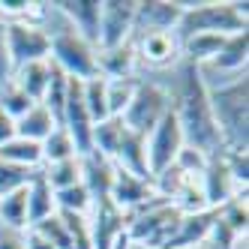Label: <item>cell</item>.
Masks as SVG:
<instances>
[{"mask_svg":"<svg viewBox=\"0 0 249 249\" xmlns=\"http://www.w3.org/2000/svg\"><path fill=\"white\" fill-rule=\"evenodd\" d=\"M183 213L162 195H156L150 204L135 210L126 222V243L132 249H168L177 234Z\"/></svg>","mask_w":249,"mask_h":249,"instance_id":"obj_5","label":"cell"},{"mask_svg":"<svg viewBox=\"0 0 249 249\" xmlns=\"http://www.w3.org/2000/svg\"><path fill=\"white\" fill-rule=\"evenodd\" d=\"M24 189L27 186H21V189H15V192L0 198V225L27 231V192Z\"/></svg>","mask_w":249,"mask_h":249,"instance_id":"obj_25","label":"cell"},{"mask_svg":"<svg viewBox=\"0 0 249 249\" xmlns=\"http://www.w3.org/2000/svg\"><path fill=\"white\" fill-rule=\"evenodd\" d=\"M132 21H135V0H102L96 51L117 48L123 42H129L132 39Z\"/></svg>","mask_w":249,"mask_h":249,"instance_id":"obj_11","label":"cell"},{"mask_svg":"<svg viewBox=\"0 0 249 249\" xmlns=\"http://www.w3.org/2000/svg\"><path fill=\"white\" fill-rule=\"evenodd\" d=\"M111 180H114V165L105 156H99L96 150L81 156V183H84L87 192H90V201L108 198Z\"/></svg>","mask_w":249,"mask_h":249,"instance_id":"obj_18","label":"cell"},{"mask_svg":"<svg viewBox=\"0 0 249 249\" xmlns=\"http://www.w3.org/2000/svg\"><path fill=\"white\" fill-rule=\"evenodd\" d=\"M9 138H15V120L0 108V144H6Z\"/></svg>","mask_w":249,"mask_h":249,"instance_id":"obj_35","label":"cell"},{"mask_svg":"<svg viewBox=\"0 0 249 249\" xmlns=\"http://www.w3.org/2000/svg\"><path fill=\"white\" fill-rule=\"evenodd\" d=\"M216 219H219V207H207V210H198V213H183L180 225H177V234L168 243V249L195 246V243L210 240L213 228H216Z\"/></svg>","mask_w":249,"mask_h":249,"instance_id":"obj_17","label":"cell"},{"mask_svg":"<svg viewBox=\"0 0 249 249\" xmlns=\"http://www.w3.org/2000/svg\"><path fill=\"white\" fill-rule=\"evenodd\" d=\"M168 111H171V102H168V93H165L162 81L138 78L132 102L126 105V111L120 114V120L126 123V129H132L135 135L147 138L156 129V123L162 120Z\"/></svg>","mask_w":249,"mask_h":249,"instance_id":"obj_6","label":"cell"},{"mask_svg":"<svg viewBox=\"0 0 249 249\" xmlns=\"http://www.w3.org/2000/svg\"><path fill=\"white\" fill-rule=\"evenodd\" d=\"M24 246H27V249H54V246H51V240H48V237H42L36 228H27Z\"/></svg>","mask_w":249,"mask_h":249,"instance_id":"obj_34","label":"cell"},{"mask_svg":"<svg viewBox=\"0 0 249 249\" xmlns=\"http://www.w3.org/2000/svg\"><path fill=\"white\" fill-rule=\"evenodd\" d=\"M180 249H225V246H219L216 240H204V243H195V246H180Z\"/></svg>","mask_w":249,"mask_h":249,"instance_id":"obj_36","label":"cell"},{"mask_svg":"<svg viewBox=\"0 0 249 249\" xmlns=\"http://www.w3.org/2000/svg\"><path fill=\"white\" fill-rule=\"evenodd\" d=\"M51 6L63 15L66 24L72 27L75 33H81L90 45H96V39H99V6H102V0H54Z\"/></svg>","mask_w":249,"mask_h":249,"instance_id":"obj_16","label":"cell"},{"mask_svg":"<svg viewBox=\"0 0 249 249\" xmlns=\"http://www.w3.org/2000/svg\"><path fill=\"white\" fill-rule=\"evenodd\" d=\"M246 63H249V30L228 33L219 45V51H216V57L207 66H201V78L207 87L231 81V78L246 72Z\"/></svg>","mask_w":249,"mask_h":249,"instance_id":"obj_8","label":"cell"},{"mask_svg":"<svg viewBox=\"0 0 249 249\" xmlns=\"http://www.w3.org/2000/svg\"><path fill=\"white\" fill-rule=\"evenodd\" d=\"M0 159L9 162V165L24 168V171H39L42 168V144L15 135V138L6 141V144H0Z\"/></svg>","mask_w":249,"mask_h":249,"instance_id":"obj_23","label":"cell"},{"mask_svg":"<svg viewBox=\"0 0 249 249\" xmlns=\"http://www.w3.org/2000/svg\"><path fill=\"white\" fill-rule=\"evenodd\" d=\"M201 183H204V195H207V204L210 207H222L225 201H231L234 195L246 192L243 186L234 183V177H231L225 159H222V150L207 156L204 162V171H201Z\"/></svg>","mask_w":249,"mask_h":249,"instance_id":"obj_15","label":"cell"},{"mask_svg":"<svg viewBox=\"0 0 249 249\" xmlns=\"http://www.w3.org/2000/svg\"><path fill=\"white\" fill-rule=\"evenodd\" d=\"M96 66H99V75L108 78V81H114V78H138V63H135L132 42L96 51Z\"/></svg>","mask_w":249,"mask_h":249,"instance_id":"obj_20","label":"cell"},{"mask_svg":"<svg viewBox=\"0 0 249 249\" xmlns=\"http://www.w3.org/2000/svg\"><path fill=\"white\" fill-rule=\"evenodd\" d=\"M42 27L48 33V63H54L66 78L87 81L99 75L96 66V45H90L81 33L66 24V18L51 6H42Z\"/></svg>","mask_w":249,"mask_h":249,"instance_id":"obj_3","label":"cell"},{"mask_svg":"<svg viewBox=\"0 0 249 249\" xmlns=\"http://www.w3.org/2000/svg\"><path fill=\"white\" fill-rule=\"evenodd\" d=\"M3 39H6L9 60H12V72L18 66L48 60V33L42 27V15L39 18H27V21H6Z\"/></svg>","mask_w":249,"mask_h":249,"instance_id":"obj_7","label":"cell"},{"mask_svg":"<svg viewBox=\"0 0 249 249\" xmlns=\"http://www.w3.org/2000/svg\"><path fill=\"white\" fill-rule=\"evenodd\" d=\"M66 90H69V78L60 72V69L51 63V78H48V87H45V96H42V105L54 114V120L60 123V114H63V105H66Z\"/></svg>","mask_w":249,"mask_h":249,"instance_id":"obj_27","label":"cell"},{"mask_svg":"<svg viewBox=\"0 0 249 249\" xmlns=\"http://www.w3.org/2000/svg\"><path fill=\"white\" fill-rule=\"evenodd\" d=\"M72 156H78V153H75V144H72V138H69V132L63 126H54L51 135L42 141V165L45 162H60V159H72Z\"/></svg>","mask_w":249,"mask_h":249,"instance_id":"obj_28","label":"cell"},{"mask_svg":"<svg viewBox=\"0 0 249 249\" xmlns=\"http://www.w3.org/2000/svg\"><path fill=\"white\" fill-rule=\"evenodd\" d=\"M27 228L39 225L45 219H51L57 213V201H54V189L45 183L42 171H33V177L27 180Z\"/></svg>","mask_w":249,"mask_h":249,"instance_id":"obj_19","label":"cell"},{"mask_svg":"<svg viewBox=\"0 0 249 249\" xmlns=\"http://www.w3.org/2000/svg\"><path fill=\"white\" fill-rule=\"evenodd\" d=\"M213 126L219 132L222 150L249 153V78L246 72L207 87Z\"/></svg>","mask_w":249,"mask_h":249,"instance_id":"obj_2","label":"cell"},{"mask_svg":"<svg viewBox=\"0 0 249 249\" xmlns=\"http://www.w3.org/2000/svg\"><path fill=\"white\" fill-rule=\"evenodd\" d=\"M180 12L177 0H135L132 33H174Z\"/></svg>","mask_w":249,"mask_h":249,"instance_id":"obj_14","label":"cell"},{"mask_svg":"<svg viewBox=\"0 0 249 249\" xmlns=\"http://www.w3.org/2000/svg\"><path fill=\"white\" fill-rule=\"evenodd\" d=\"M54 201H57V210H63V213H78V216H87L90 207H93L90 192L84 189V183H75V186H69V189L54 192Z\"/></svg>","mask_w":249,"mask_h":249,"instance_id":"obj_29","label":"cell"},{"mask_svg":"<svg viewBox=\"0 0 249 249\" xmlns=\"http://www.w3.org/2000/svg\"><path fill=\"white\" fill-rule=\"evenodd\" d=\"M135 84H138V78H114V81L105 78V102H108V117H120L123 111H126V105L132 102V93H135Z\"/></svg>","mask_w":249,"mask_h":249,"instance_id":"obj_26","label":"cell"},{"mask_svg":"<svg viewBox=\"0 0 249 249\" xmlns=\"http://www.w3.org/2000/svg\"><path fill=\"white\" fill-rule=\"evenodd\" d=\"M123 249H132V246H129V243H126V246H123Z\"/></svg>","mask_w":249,"mask_h":249,"instance_id":"obj_37","label":"cell"},{"mask_svg":"<svg viewBox=\"0 0 249 249\" xmlns=\"http://www.w3.org/2000/svg\"><path fill=\"white\" fill-rule=\"evenodd\" d=\"M30 105H33V102H30V99H27V96H24V93H21L12 81L0 84V108H3L12 120H18V117L30 108Z\"/></svg>","mask_w":249,"mask_h":249,"instance_id":"obj_30","label":"cell"},{"mask_svg":"<svg viewBox=\"0 0 249 249\" xmlns=\"http://www.w3.org/2000/svg\"><path fill=\"white\" fill-rule=\"evenodd\" d=\"M30 177H33V171H24V168L9 165V162L0 159V198L9 195V192H15V189H21V186H27Z\"/></svg>","mask_w":249,"mask_h":249,"instance_id":"obj_31","label":"cell"},{"mask_svg":"<svg viewBox=\"0 0 249 249\" xmlns=\"http://www.w3.org/2000/svg\"><path fill=\"white\" fill-rule=\"evenodd\" d=\"M12 78V60L6 51V39H3V24H0V84H6Z\"/></svg>","mask_w":249,"mask_h":249,"instance_id":"obj_33","label":"cell"},{"mask_svg":"<svg viewBox=\"0 0 249 249\" xmlns=\"http://www.w3.org/2000/svg\"><path fill=\"white\" fill-rule=\"evenodd\" d=\"M180 3V21H177L174 36L186 39L195 33H240L249 27V15H246V3L240 0H198V3H186V0H177Z\"/></svg>","mask_w":249,"mask_h":249,"instance_id":"obj_4","label":"cell"},{"mask_svg":"<svg viewBox=\"0 0 249 249\" xmlns=\"http://www.w3.org/2000/svg\"><path fill=\"white\" fill-rule=\"evenodd\" d=\"M39 171H42V177H45V183L54 189V192L69 189V186L81 183V156L60 159V162H45Z\"/></svg>","mask_w":249,"mask_h":249,"instance_id":"obj_24","label":"cell"},{"mask_svg":"<svg viewBox=\"0 0 249 249\" xmlns=\"http://www.w3.org/2000/svg\"><path fill=\"white\" fill-rule=\"evenodd\" d=\"M186 147L183 141V132H180V123L177 117L168 111L162 120L156 123V129L147 135V168H150V177L162 174L168 165H174L177 153Z\"/></svg>","mask_w":249,"mask_h":249,"instance_id":"obj_10","label":"cell"},{"mask_svg":"<svg viewBox=\"0 0 249 249\" xmlns=\"http://www.w3.org/2000/svg\"><path fill=\"white\" fill-rule=\"evenodd\" d=\"M48 78H51V63L48 60H39V63H27V66H18L12 72V84L30 99V102H42L45 96V87H48Z\"/></svg>","mask_w":249,"mask_h":249,"instance_id":"obj_22","label":"cell"},{"mask_svg":"<svg viewBox=\"0 0 249 249\" xmlns=\"http://www.w3.org/2000/svg\"><path fill=\"white\" fill-rule=\"evenodd\" d=\"M24 237H27V231L0 225V249H27L24 246Z\"/></svg>","mask_w":249,"mask_h":249,"instance_id":"obj_32","label":"cell"},{"mask_svg":"<svg viewBox=\"0 0 249 249\" xmlns=\"http://www.w3.org/2000/svg\"><path fill=\"white\" fill-rule=\"evenodd\" d=\"M87 222H90V243H93V249H114L123 237H126L129 216L111 198H99V201H93L90 213H87Z\"/></svg>","mask_w":249,"mask_h":249,"instance_id":"obj_12","label":"cell"},{"mask_svg":"<svg viewBox=\"0 0 249 249\" xmlns=\"http://www.w3.org/2000/svg\"><path fill=\"white\" fill-rule=\"evenodd\" d=\"M132 51L138 69L168 72L180 60V39L174 33H132Z\"/></svg>","mask_w":249,"mask_h":249,"instance_id":"obj_9","label":"cell"},{"mask_svg":"<svg viewBox=\"0 0 249 249\" xmlns=\"http://www.w3.org/2000/svg\"><path fill=\"white\" fill-rule=\"evenodd\" d=\"M168 81H162L168 102H171V114L180 123V132L186 147L198 150L204 156H213L222 150L219 132L213 126V114H210V102H207V84L201 78V69L189 63V60H177L168 72Z\"/></svg>","mask_w":249,"mask_h":249,"instance_id":"obj_1","label":"cell"},{"mask_svg":"<svg viewBox=\"0 0 249 249\" xmlns=\"http://www.w3.org/2000/svg\"><path fill=\"white\" fill-rule=\"evenodd\" d=\"M108 198L126 213V216H132L135 210H141L144 204H150L156 198V186H153L150 177H138V174H129L123 168H114Z\"/></svg>","mask_w":249,"mask_h":249,"instance_id":"obj_13","label":"cell"},{"mask_svg":"<svg viewBox=\"0 0 249 249\" xmlns=\"http://www.w3.org/2000/svg\"><path fill=\"white\" fill-rule=\"evenodd\" d=\"M60 126V123L54 120V114H51L42 102H33L30 108L15 120V135H21L27 141H36V144H42V141L51 135V129Z\"/></svg>","mask_w":249,"mask_h":249,"instance_id":"obj_21","label":"cell"}]
</instances>
